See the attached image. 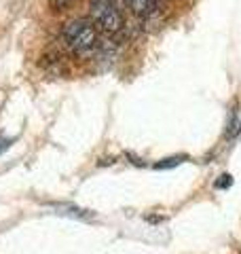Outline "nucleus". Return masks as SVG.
<instances>
[{"mask_svg": "<svg viewBox=\"0 0 241 254\" xmlns=\"http://www.w3.org/2000/svg\"><path fill=\"white\" fill-rule=\"evenodd\" d=\"M182 159L184 157H172V159H163L161 163H157L155 168L157 170H165V168H174V165H178V163H182Z\"/></svg>", "mask_w": 241, "mask_h": 254, "instance_id": "nucleus-4", "label": "nucleus"}, {"mask_svg": "<svg viewBox=\"0 0 241 254\" xmlns=\"http://www.w3.org/2000/svg\"><path fill=\"white\" fill-rule=\"evenodd\" d=\"M70 4H74V0H51V6L55 11H63V9H68Z\"/></svg>", "mask_w": 241, "mask_h": 254, "instance_id": "nucleus-5", "label": "nucleus"}, {"mask_svg": "<svg viewBox=\"0 0 241 254\" xmlns=\"http://www.w3.org/2000/svg\"><path fill=\"white\" fill-rule=\"evenodd\" d=\"M233 185V178L229 176V174H224V176H220V180L216 182V189H227Z\"/></svg>", "mask_w": 241, "mask_h": 254, "instance_id": "nucleus-6", "label": "nucleus"}, {"mask_svg": "<svg viewBox=\"0 0 241 254\" xmlns=\"http://www.w3.org/2000/svg\"><path fill=\"white\" fill-rule=\"evenodd\" d=\"M89 19L106 34H119L125 28V15L115 0H91Z\"/></svg>", "mask_w": 241, "mask_h": 254, "instance_id": "nucleus-2", "label": "nucleus"}, {"mask_svg": "<svg viewBox=\"0 0 241 254\" xmlns=\"http://www.w3.org/2000/svg\"><path fill=\"white\" fill-rule=\"evenodd\" d=\"M61 38L74 53H89L98 47V28L89 17L70 19L61 30Z\"/></svg>", "mask_w": 241, "mask_h": 254, "instance_id": "nucleus-1", "label": "nucleus"}, {"mask_svg": "<svg viewBox=\"0 0 241 254\" xmlns=\"http://www.w3.org/2000/svg\"><path fill=\"white\" fill-rule=\"evenodd\" d=\"M127 2H129L131 13L138 15L140 19H144L146 15L161 9V0H127Z\"/></svg>", "mask_w": 241, "mask_h": 254, "instance_id": "nucleus-3", "label": "nucleus"}]
</instances>
